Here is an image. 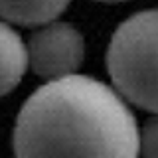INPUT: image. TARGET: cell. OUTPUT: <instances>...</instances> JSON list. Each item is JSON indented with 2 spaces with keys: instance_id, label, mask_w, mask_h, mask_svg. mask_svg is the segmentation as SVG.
Masks as SVG:
<instances>
[{
  "instance_id": "2",
  "label": "cell",
  "mask_w": 158,
  "mask_h": 158,
  "mask_svg": "<svg viewBox=\"0 0 158 158\" xmlns=\"http://www.w3.org/2000/svg\"><path fill=\"white\" fill-rule=\"evenodd\" d=\"M107 69L127 103L158 115V8L132 14L117 28Z\"/></svg>"
},
{
  "instance_id": "4",
  "label": "cell",
  "mask_w": 158,
  "mask_h": 158,
  "mask_svg": "<svg viewBox=\"0 0 158 158\" xmlns=\"http://www.w3.org/2000/svg\"><path fill=\"white\" fill-rule=\"evenodd\" d=\"M28 49L10 24L0 20V97L16 89L28 69Z\"/></svg>"
},
{
  "instance_id": "3",
  "label": "cell",
  "mask_w": 158,
  "mask_h": 158,
  "mask_svg": "<svg viewBox=\"0 0 158 158\" xmlns=\"http://www.w3.org/2000/svg\"><path fill=\"white\" fill-rule=\"evenodd\" d=\"M28 65L36 75L56 81L75 75L85 57L81 32L67 22L44 24L26 44Z\"/></svg>"
},
{
  "instance_id": "5",
  "label": "cell",
  "mask_w": 158,
  "mask_h": 158,
  "mask_svg": "<svg viewBox=\"0 0 158 158\" xmlns=\"http://www.w3.org/2000/svg\"><path fill=\"white\" fill-rule=\"evenodd\" d=\"M71 0H0V18L18 26L56 22Z\"/></svg>"
},
{
  "instance_id": "1",
  "label": "cell",
  "mask_w": 158,
  "mask_h": 158,
  "mask_svg": "<svg viewBox=\"0 0 158 158\" xmlns=\"http://www.w3.org/2000/svg\"><path fill=\"white\" fill-rule=\"evenodd\" d=\"M16 158H138L140 131L117 89L87 75L44 83L20 109Z\"/></svg>"
},
{
  "instance_id": "6",
  "label": "cell",
  "mask_w": 158,
  "mask_h": 158,
  "mask_svg": "<svg viewBox=\"0 0 158 158\" xmlns=\"http://www.w3.org/2000/svg\"><path fill=\"white\" fill-rule=\"evenodd\" d=\"M140 154L142 158H158V115L148 118L140 132Z\"/></svg>"
},
{
  "instance_id": "7",
  "label": "cell",
  "mask_w": 158,
  "mask_h": 158,
  "mask_svg": "<svg viewBox=\"0 0 158 158\" xmlns=\"http://www.w3.org/2000/svg\"><path fill=\"white\" fill-rule=\"evenodd\" d=\"M97 2H105V4H118V2H125V0H97Z\"/></svg>"
}]
</instances>
